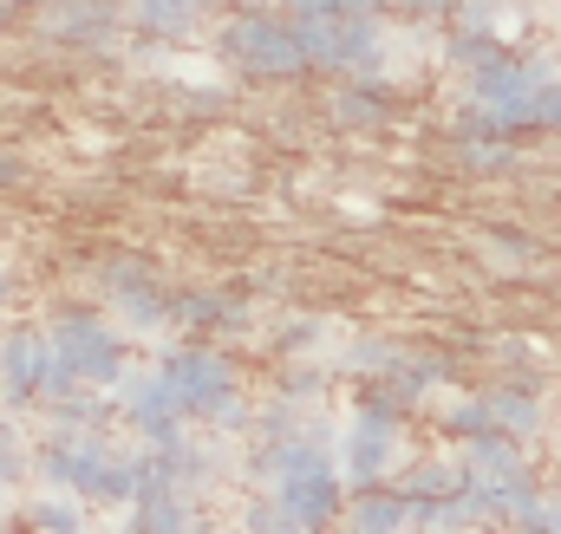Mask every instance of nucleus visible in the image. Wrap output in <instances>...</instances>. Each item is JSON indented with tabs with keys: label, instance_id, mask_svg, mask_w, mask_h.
<instances>
[{
	"label": "nucleus",
	"instance_id": "nucleus-1",
	"mask_svg": "<svg viewBox=\"0 0 561 534\" xmlns=\"http://www.w3.org/2000/svg\"><path fill=\"white\" fill-rule=\"evenodd\" d=\"M216 59L236 66V72L255 79V85H287V79H307V72H313L287 0H280V7H242V13L216 33Z\"/></svg>",
	"mask_w": 561,
	"mask_h": 534
},
{
	"label": "nucleus",
	"instance_id": "nucleus-2",
	"mask_svg": "<svg viewBox=\"0 0 561 534\" xmlns=\"http://www.w3.org/2000/svg\"><path fill=\"white\" fill-rule=\"evenodd\" d=\"M157 385L170 392L176 417L249 430V417H242V379H236V365H229L222 352H209V346H190V352H176V359L157 372Z\"/></svg>",
	"mask_w": 561,
	"mask_h": 534
},
{
	"label": "nucleus",
	"instance_id": "nucleus-3",
	"mask_svg": "<svg viewBox=\"0 0 561 534\" xmlns=\"http://www.w3.org/2000/svg\"><path fill=\"white\" fill-rule=\"evenodd\" d=\"M333 463H340L346 489H379V483H392V476H399V463H405V417L373 410V404H353V417H346V430H340Z\"/></svg>",
	"mask_w": 561,
	"mask_h": 534
},
{
	"label": "nucleus",
	"instance_id": "nucleus-4",
	"mask_svg": "<svg viewBox=\"0 0 561 534\" xmlns=\"http://www.w3.org/2000/svg\"><path fill=\"white\" fill-rule=\"evenodd\" d=\"M333 534H412V509H405V496H399L392 483L353 489V496H346V515H340Z\"/></svg>",
	"mask_w": 561,
	"mask_h": 534
},
{
	"label": "nucleus",
	"instance_id": "nucleus-5",
	"mask_svg": "<svg viewBox=\"0 0 561 534\" xmlns=\"http://www.w3.org/2000/svg\"><path fill=\"white\" fill-rule=\"evenodd\" d=\"M333 112H340L346 131H379V125L399 118V85L392 79H340Z\"/></svg>",
	"mask_w": 561,
	"mask_h": 534
},
{
	"label": "nucleus",
	"instance_id": "nucleus-6",
	"mask_svg": "<svg viewBox=\"0 0 561 534\" xmlns=\"http://www.w3.org/2000/svg\"><path fill=\"white\" fill-rule=\"evenodd\" d=\"M327 365H313V359H294V365H280V385H275V398L280 404H320L327 398Z\"/></svg>",
	"mask_w": 561,
	"mask_h": 534
},
{
	"label": "nucleus",
	"instance_id": "nucleus-7",
	"mask_svg": "<svg viewBox=\"0 0 561 534\" xmlns=\"http://www.w3.org/2000/svg\"><path fill=\"white\" fill-rule=\"evenodd\" d=\"M320 346V320H300V326H280V352H307Z\"/></svg>",
	"mask_w": 561,
	"mask_h": 534
},
{
	"label": "nucleus",
	"instance_id": "nucleus-8",
	"mask_svg": "<svg viewBox=\"0 0 561 534\" xmlns=\"http://www.w3.org/2000/svg\"><path fill=\"white\" fill-rule=\"evenodd\" d=\"M549 515H556V534H561V502H549Z\"/></svg>",
	"mask_w": 561,
	"mask_h": 534
}]
</instances>
